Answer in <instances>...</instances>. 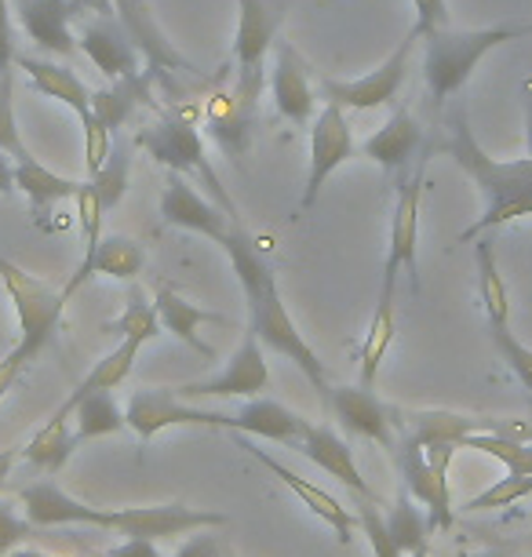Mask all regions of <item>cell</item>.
<instances>
[{"mask_svg": "<svg viewBox=\"0 0 532 557\" xmlns=\"http://www.w3.org/2000/svg\"><path fill=\"white\" fill-rule=\"evenodd\" d=\"M226 524V513L212 510H194L183 503H164V507H124L107 510V532H117L124 540H172V535H186L197 529H219Z\"/></svg>", "mask_w": 532, "mask_h": 557, "instance_id": "11", "label": "cell"}, {"mask_svg": "<svg viewBox=\"0 0 532 557\" xmlns=\"http://www.w3.org/2000/svg\"><path fill=\"white\" fill-rule=\"evenodd\" d=\"M242 292H245V302H248V332L256 335L263 350L285 357V361L296 364L299 372L314 383L321 401H325L329 391H332L329 375H325V364H321L314 346L302 339V332L296 329V321H292L285 299H281V292H277L274 273H270V270L259 273V277H252L248 285H242Z\"/></svg>", "mask_w": 532, "mask_h": 557, "instance_id": "3", "label": "cell"}, {"mask_svg": "<svg viewBox=\"0 0 532 557\" xmlns=\"http://www.w3.org/2000/svg\"><path fill=\"white\" fill-rule=\"evenodd\" d=\"M124 423L146 445V441H153L169 426H226V412H212V408H197L194 401H183L175 394V386H143V391L128 397Z\"/></svg>", "mask_w": 532, "mask_h": 557, "instance_id": "9", "label": "cell"}, {"mask_svg": "<svg viewBox=\"0 0 532 557\" xmlns=\"http://www.w3.org/2000/svg\"><path fill=\"white\" fill-rule=\"evenodd\" d=\"M23 368H26V361H23V357H18L15 350L8 354L4 361H0V401H4L8 391H12V386L18 383V375H23Z\"/></svg>", "mask_w": 532, "mask_h": 557, "instance_id": "51", "label": "cell"}, {"mask_svg": "<svg viewBox=\"0 0 532 557\" xmlns=\"http://www.w3.org/2000/svg\"><path fill=\"white\" fill-rule=\"evenodd\" d=\"M139 107H153V81L146 77V73L110 81L107 88L91 91V117L107 124L110 132L124 128Z\"/></svg>", "mask_w": 532, "mask_h": 557, "instance_id": "30", "label": "cell"}, {"mask_svg": "<svg viewBox=\"0 0 532 557\" xmlns=\"http://www.w3.org/2000/svg\"><path fill=\"white\" fill-rule=\"evenodd\" d=\"M29 535H34V524L26 518H18L8 503H0V554H12L18 543L29 540Z\"/></svg>", "mask_w": 532, "mask_h": 557, "instance_id": "48", "label": "cell"}, {"mask_svg": "<svg viewBox=\"0 0 532 557\" xmlns=\"http://www.w3.org/2000/svg\"><path fill=\"white\" fill-rule=\"evenodd\" d=\"M113 15H117V23L124 26V34L135 45L143 59V73L158 84L161 77H197L205 81V73L194 66L190 59L183 55L180 48L172 45L169 37H164V29L158 26V18H153L150 4L146 0H113Z\"/></svg>", "mask_w": 532, "mask_h": 557, "instance_id": "8", "label": "cell"}, {"mask_svg": "<svg viewBox=\"0 0 532 557\" xmlns=\"http://www.w3.org/2000/svg\"><path fill=\"white\" fill-rule=\"evenodd\" d=\"M107 332L121 335V339H132V343H153L161 335V321H158V310H153V302H146L143 292H132L128 307H124V313L117 321L107 324Z\"/></svg>", "mask_w": 532, "mask_h": 557, "instance_id": "40", "label": "cell"}, {"mask_svg": "<svg viewBox=\"0 0 532 557\" xmlns=\"http://www.w3.org/2000/svg\"><path fill=\"white\" fill-rule=\"evenodd\" d=\"M423 183H426V157L420 168L412 172L409 183L398 186V201H394L391 215V248L387 262H383V277L398 281V273L405 270L412 281V292L423 288L420 277V205H423Z\"/></svg>", "mask_w": 532, "mask_h": 557, "instance_id": "12", "label": "cell"}, {"mask_svg": "<svg viewBox=\"0 0 532 557\" xmlns=\"http://www.w3.org/2000/svg\"><path fill=\"white\" fill-rule=\"evenodd\" d=\"M488 335H493V343H496L499 357H504V364L515 372V380L532 394V350L518 339L515 332H510V324H488Z\"/></svg>", "mask_w": 532, "mask_h": 557, "instance_id": "42", "label": "cell"}, {"mask_svg": "<svg viewBox=\"0 0 532 557\" xmlns=\"http://www.w3.org/2000/svg\"><path fill=\"white\" fill-rule=\"evenodd\" d=\"M81 124H85V168H88V175H96L113 150V132L102 121L91 117V110L81 117Z\"/></svg>", "mask_w": 532, "mask_h": 557, "instance_id": "46", "label": "cell"}, {"mask_svg": "<svg viewBox=\"0 0 532 557\" xmlns=\"http://www.w3.org/2000/svg\"><path fill=\"white\" fill-rule=\"evenodd\" d=\"M231 434H234V441H237V448H245L256 462H263L270 474H274V478L281 481V485H285V488L292 492V496H296V499L302 503V507H307L310 513H314V518H321L332 532H336V540H339L343 546H347V543L354 540V529H358V513L343 507V503H339L336 496H332V492L318 488L314 481H307V478H299L296 470H288L285 462L274 459L270 451L256 448L252 441H245V434H237V430H231Z\"/></svg>", "mask_w": 532, "mask_h": 557, "instance_id": "14", "label": "cell"}, {"mask_svg": "<svg viewBox=\"0 0 532 557\" xmlns=\"http://www.w3.org/2000/svg\"><path fill=\"white\" fill-rule=\"evenodd\" d=\"M394 462H398L401 478H405V492L426 510V521L431 529H448L453 524V492H448V470H434L426 462L423 445L416 441L398 437L394 445Z\"/></svg>", "mask_w": 532, "mask_h": 557, "instance_id": "17", "label": "cell"}, {"mask_svg": "<svg viewBox=\"0 0 532 557\" xmlns=\"http://www.w3.org/2000/svg\"><path fill=\"white\" fill-rule=\"evenodd\" d=\"M15 66L26 70V77L34 81V88L40 91V96L59 99L62 107H70L77 117H85V113L91 110V88L70 66H59V62L34 59V55H18Z\"/></svg>", "mask_w": 532, "mask_h": 557, "instance_id": "32", "label": "cell"}, {"mask_svg": "<svg viewBox=\"0 0 532 557\" xmlns=\"http://www.w3.org/2000/svg\"><path fill=\"white\" fill-rule=\"evenodd\" d=\"M77 223H81V237H85V256H91V248L99 245V237H102V219H107V208L99 205V197L91 194V186H88V178L81 183V190H77ZM81 256V259H85Z\"/></svg>", "mask_w": 532, "mask_h": 557, "instance_id": "45", "label": "cell"}, {"mask_svg": "<svg viewBox=\"0 0 532 557\" xmlns=\"http://www.w3.org/2000/svg\"><path fill=\"white\" fill-rule=\"evenodd\" d=\"M460 557H510L504 550H478V554H460Z\"/></svg>", "mask_w": 532, "mask_h": 557, "instance_id": "58", "label": "cell"}, {"mask_svg": "<svg viewBox=\"0 0 532 557\" xmlns=\"http://www.w3.org/2000/svg\"><path fill=\"white\" fill-rule=\"evenodd\" d=\"M270 386V368L263 357V346L252 332L245 335V343L237 346L231 361L223 364V372H212L208 380L175 386V394L183 401H201V397H259Z\"/></svg>", "mask_w": 532, "mask_h": 557, "instance_id": "13", "label": "cell"}, {"mask_svg": "<svg viewBox=\"0 0 532 557\" xmlns=\"http://www.w3.org/2000/svg\"><path fill=\"white\" fill-rule=\"evenodd\" d=\"M387 529H391V540L398 543L401 554H416V550H426V535H431V521H426V510L416 507V499L409 492H398L394 507L387 513Z\"/></svg>", "mask_w": 532, "mask_h": 557, "instance_id": "38", "label": "cell"}, {"mask_svg": "<svg viewBox=\"0 0 532 557\" xmlns=\"http://www.w3.org/2000/svg\"><path fill=\"white\" fill-rule=\"evenodd\" d=\"M285 23V0H237L234 70L267 73V55Z\"/></svg>", "mask_w": 532, "mask_h": 557, "instance_id": "20", "label": "cell"}, {"mask_svg": "<svg viewBox=\"0 0 532 557\" xmlns=\"http://www.w3.org/2000/svg\"><path fill=\"white\" fill-rule=\"evenodd\" d=\"M267 84L274 91V107L288 124L307 128L318 113V96L310 84V66L288 40H274V70L267 73Z\"/></svg>", "mask_w": 532, "mask_h": 557, "instance_id": "18", "label": "cell"}, {"mask_svg": "<svg viewBox=\"0 0 532 557\" xmlns=\"http://www.w3.org/2000/svg\"><path fill=\"white\" fill-rule=\"evenodd\" d=\"M175 557H223V546H219L215 532L197 529L194 540H186L180 550H175Z\"/></svg>", "mask_w": 532, "mask_h": 557, "instance_id": "50", "label": "cell"}, {"mask_svg": "<svg viewBox=\"0 0 532 557\" xmlns=\"http://www.w3.org/2000/svg\"><path fill=\"white\" fill-rule=\"evenodd\" d=\"M77 48L85 51L107 81H121V77H135L143 73V59L135 45L124 34V26L117 23V15H96L85 12L81 15V34H77Z\"/></svg>", "mask_w": 532, "mask_h": 557, "instance_id": "16", "label": "cell"}, {"mask_svg": "<svg viewBox=\"0 0 532 557\" xmlns=\"http://www.w3.org/2000/svg\"><path fill=\"white\" fill-rule=\"evenodd\" d=\"M81 8L96 15H113V0H81Z\"/></svg>", "mask_w": 532, "mask_h": 557, "instance_id": "55", "label": "cell"}, {"mask_svg": "<svg viewBox=\"0 0 532 557\" xmlns=\"http://www.w3.org/2000/svg\"><path fill=\"white\" fill-rule=\"evenodd\" d=\"M132 146H139L153 157L158 164H164L169 172H180L186 178H197L201 186L215 194V205L223 208L226 215H237V205L231 201V194L223 190V183H219L212 161H208L205 153V135L197 132V124L186 117L183 110H169L161 113L153 124H146V128L135 132Z\"/></svg>", "mask_w": 532, "mask_h": 557, "instance_id": "4", "label": "cell"}, {"mask_svg": "<svg viewBox=\"0 0 532 557\" xmlns=\"http://www.w3.org/2000/svg\"><path fill=\"white\" fill-rule=\"evenodd\" d=\"M532 496V474H507L499 478L496 485H488L485 492H478L474 499H467V510L482 513V510H504L515 507V503Z\"/></svg>", "mask_w": 532, "mask_h": 557, "instance_id": "41", "label": "cell"}, {"mask_svg": "<svg viewBox=\"0 0 532 557\" xmlns=\"http://www.w3.org/2000/svg\"><path fill=\"white\" fill-rule=\"evenodd\" d=\"M358 529H361L364 535H369V543H372V554H375V557H405V554L398 550V543L391 540V529H387V518L380 513V503L361 499Z\"/></svg>", "mask_w": 532, "mask_h": 557, "instance_id": "44", "label": "cell"}, {"mask_svg": "<svg viewBox=\"0 0 532 557\" xmlns=\"http://www.w3.org/2000/svg\"><path fill=\"white\" fill-rule=\"evenodd\" d=\"M12 557H62V554H45V550H34V546H26V550H12Z\"/></svg>", "mask_w": 532, "mask_h": 557, "instance_id": "57", "label": "cell"}, {"mask_svg": "<svg viewBox=\"0 0 532 557\" xmlns=\"http://www.w3.org/2000/svg\"><path fill=\"white\" fill-rule=\"evenodd\" d=\"M420 150H423V124L405 107L394 110L391 121L361 143V153L369 157L372 164H380L383 172H394V175H401Z\"/></svg>", "mask_w": 532, "mask_h": 557, "instance_id": "26", "label": "cell"}, {"mask_svg": "<svg viewBox=\"0 0 532 557\" xmlns=\"http://www.w3.org/2000/svg\"><path fill=\"white\" fill-rule=\"evenodd\" d=\"M66 405L73 408V437L81 441H96L128 430L124 423V408L117 405L113 391H96L85 397H66Z\"/></svg>", "mask_w": 532, "mask_h": 557, "instance_id": "34", "label": "cell"}, {"mask_svg": "<svg viewBox=\"0 0 532 557\" xmlns=\"http://www.w3.org/2000/svg\"><path fill=\"white\" fill-rule=\"evenodd\" d=\"M354 135L347 124V110L336 107V102H325L314 121H310V172H307V186H302V201L299 208H314L318 194L325 190V183L339 172L343 164L354 157Z\"/></svg>", "mask_w": 532, "mask_h": 557, "instance_id": "10", "label": "cell"}, {"mask_svg": "<svg viewBox=\"0 0 532 557\" xmlns=\"http://www.w3.org/2000/svg\"><path fill=\"white\" fill-rule=\"evenodd\" d=\"M391 423L398 437L416 441V445H434V441H448L460 448V441L474 430H493V419L485 416H463L448 412V408H391Z\"/></svg>", "mask_w": 532, "mask_h": 557, "instance_id": "22", "label": "cell"}, {"mask_svg": "<svg viewBox=\"0 0 532 557\" xmlns=\"http://www.w3.org/2000/svg\"><path fill=\"white\" fill-rule=\"evenodd\" d=\"M394 332H398V318H394V281H391V277H383V281H380V299H375V310H372L369 332H364V339H361V354H358V364H361V386H372V383H375V375H380L383 357L391 354Z\"/></svg>", "mask_w": 532, "mask_h": 557, "instance_id": "33", "label": "cell"}, {"mask_svg": "<svg viewBox=\"0 0 532 557\" xmlns=\"http://www.w3.org/2000/svg\"><path fill=\"white\" fill-rule=\"evenodd\" d=\"M107 557H164L150 540H124L121 546L107 550Z\"/></svg>", "mask_w": 532, "mask_h": 557, "instance_id": "52", "label": "cell"}, {"mask_svg": "<svg viewBox=\"0 0 532 557\" xmlns=\"http://www.w3.org/2000/svg\"><path fill=\"white\" fill-rule=\"evenodd\" d=\"M0 285H4L15 318H18L15 354L29 364L51 339H55V332L62 324V310H66L70 299L62 296V288L26 273L15 259H8L4 251H0Z\"/></svg>", "mask_w": 532, "mask_h": 557, "instance_id": "5", "label": "cell"}, {"mask_svg": "<svg viewBox=\"0 0 532 557\" xmlns=\"http://www.w3.org/2000/svg\"><path fill=\"white\" fill-rule=\"evenodd\" d=\"M445 150L453 153V161L463 168V175L485 197V212L474 219V226L463 230L460 240H474L485 230L532 215V157H521V161H496V157H488L478 146L463 113H456L453 124H448Z\"/></svg>", "mask_w": 532, "mask_h": 557, "instance_id": "1", "label": "cell"}, {"mask_svg": "<svg viewBox=\"0 0 532 557\" xmlns=\"http://www.w3.org/2000/svg\"><path fill=\"white\" fill-rule=\"evenodd\" d=\"M296 448L314 462L318 470H325L329 478H336L339 485H347L358 499H372L375 503V492L369 481L361 478L358 462H354V448L343 441L332 426H321V423H307L302 434L296 441Z\"/></svg>", "mask_w": 532, "mask_h": 557, "instance_id": "23", "label": "cell"}, {"mask_svg": "<svg viewBox=\"0 0 532 557\" xmlns=\"http://www.w3.org/2000/svg\"><path fill=\"white\" fill-rule=\"evenodd\" d=\"M460 448H474L499 459L507 467V474H532V441L493 434V430H474V434H467L460 441Z\"/></svg>", "mask_w": 532, "mask_h": 557, "instance_id": "39", "label": "cell"}, {"mask_svg": "<svg viewBox=\"0 0 532 557\" xmlns=\"http://www.w3.org/2000/svg\"><path fill=\"white\" fill-rule=\"evenodd\" d=\"M153 310H158V321H161L164 332H172L175 339H183L190 350H197L201 357H212V346L197 335V329H201V324H234L226 313H212V310L194 307V302L186 296H180L172 285L158 288V296H153Z\"/></svg>", "mask_w": 532, "mask_h": 557, "instance_id": "28", "label": "cell"}, {"mask_svg": "<svg viewBox=\"0 0 532 557\" xmlns=\"http://www.w3.org/2000/svg\"><path fill=\"white\" fill-rule=\"evenodd\" d=\"M15 190L26 194L29 208H34V219L37 223H45V215L51 212V208L77 197L81 183L77 178L55 175L51 168H45L34 153H29V157H23V161H15Z\"/></svg>", "mask_w": 532, "mask_h": 557, "instance_id": "29", "label": "cell"}, {"mask_svg": "<svg viewBox=\"0 0 532 557\" xmlns=\"http://www.w3.org/2000/svg\"><path fill=\"white\" fill-rule=\"evenodd\" d=\"M474 267H478V296H482L488 324H510V299H507V285L496 267L493 240H478L474 245Z\"/></svg>", "mask_w": 532, "mask_h": 557, "instance_id": "35", "label": "cell"}, {"mask_svg": "<svg viewBox=\"0 0 532 557\" xmlns=\"http://www.w3.org/2000/svg\"><path fill=\"white\" fill-rule=\"evenodd\" d=\"M405 557H431V554H426V550H416V554H405Z\"/></svg>", "mask_w": 532, "mask_h": 557, "instance_id": "59", "label": "cell"}, {"mask_svg": "<svg viewBox=\"0 0 532 557\" xmlns=\"http://www.w3.org/2000/svg\"><path fill=\"white\" fill-rule=\"evenodd\" d=\"M525 150L532 157V96H525Z\"/></svg>", "mask_w": 532, "mask_h": 557, "instance_id": "56", "label": "cell"}, {"mask_svg": "<svg viewBox=\"0 0 532 557\" xmlns=\"http://www.w3.org/2000/svg\"><path fill=\"white\" fill-rule=\"evenodd\" d=\"M307 419L296 416L292 408L281 401H270V397H248V401L231 416L226 412V426L223 430H237V434H252V437H267L277 441V445H296Z\"/></svg>", "mask_w": 532, "mask_h": 557, "instance_id": "27", "label": "cell"}, {"mask_svg": "<svg viewBox=\"0 0 532 557\" xmlns=\"http://www.w3.org/2000/svg\"><path fill=\"white\" fill-rule=\"evenodd\" d=\"M128 183H132V146L113 143L107 164H102L96 175H88V186H91V194L99 197V205L107 208V212H113V208L124 201V194H128Z\"/></svg>", "mask_w": 532, "mask_h": 557, "instance_id": "37", "label": "cell"}, {"mask_svg": "<svg viewBox=\"0 0 532 557\" xmlns=\"http://www.w3.org/2000/svg\"><path fill=\"white\" fill-rule=\"evenodd\" d=\"M234 219L237 215H226L219 205H212L208 197L197 194L194 178H186L180 172H169V178H164V190H161V223L164 226L190 230V234H201L208 240H215V245H223Z\"/></svg>", "mask_w": 532, "mask_h": 557, "instance_id": "15", "label": "cell"}, {"mask_svg": "<svg viewBox=\"0 0 532 557\" xmlns=\"http://www.w3.org/2000/svg\"><path fill=\"white\" fill-rule=\"evenodd\" d=\"M416 8V34H431V29H442L448 26V4L445 0H412Z\"/></svg>", "mask_w": 532, "mask_h": 557, "instance_id": "49", "label": "cell"}, {"mask_svg": "<svg viewBox=\"0 0 532 557\" xmlns=\"http://www.w3.org/2000/svg\"><path fill=\"white\" fill-rule=\"evenodd\" d=\"M416 40H420V34L409 29L401 45L394 48L375 70L361 73V77H350V81L321 77L318 81L321 96H325L329 102H336V107H343V110H380V107H387V102L398 99L401 84H405V77H409V70H412Z\"/></svg>", "mask_w": 532, "mask_h": 557, "instance_id": "7", "label": "cell"}, {"mask_svg": "<svg viewBox=\"0 0 532 557\" xmlns=\"http://www.w3.org/2000/svg\"><path fill=\"white\" fill-rule=\"evenodd\" d=\"M0 194H15V164L4 150H0Z\"/></svg>", "mask_w": 532, "mask_h": 557, "instance_id": "53", "label": "cell"}, {"mask_svg": "<svg viewBox=\"0 0 532 557\" xmlns=\"http://www.w3.org/2000/svg\"><path fill=\"white\" fill-rule=\"evenodd\" d=\"M88 557H107V554H88Z\"/></svg>", "mask_w": 532, "mask_h": 557, "instance_id": "60", "label": "cell"}, {"mask_svg": "<svg viewBox=\"0 0 532 557\" xmlns=\"http://www.w3.org/2000/svg\"><path fill=\"white\" fill-rule=\"evenodd\" d=\"M18 499H23L26 521L34 529H59V524H91V529H102L107 524V510L73 499L55 481H34V485L18 492Z\"/></svg>", "mask_w": 532, "mask_h": 557, "instance_id": "25", "label": "cell"}, {"mask_svg": "<svg viewBox=\"0 0 532 557\" xmlns=\"http://www.w3.org/2000/svg\"><path fill=\"white\" fill-rule=\"evenodd\" d=\"M70 419H73V408L62 401L55 412L48 416V423L26 441V448L18 451V456H23L29 467L45 470V474H59L73 451H77V437H73V430H70Z\"/></svg>", "mask_w": 532, "mask_h": 557, "instance_id": "31", "label": "cell"}, {"mask_svg": "<svg viewBox=\"0 0 532 557\" xmlns=\"http://www.w3.org/2000/svg\"><path fill=\"white\" fill-rule=\"evenodd\" d=\"M146 267V251L139 240L124 237V234H102L99 245L91 248V256L81 259V267L73 270V277L62 285V296L81 292V285L91 277H110V281H135Z\"/></svg>", "mask_w": 532, "mask_h": 557, "instance_id": "24", "label": "cell"}, {"mask_svg": "<svg viewBox=\"0 0 532 557\" xmlns=\"http://www.w3.org/2000/svg\"><path fill=\"white\" fill-rule=\"evenodd\" d=\"M12 15L18 29L48 55H73L77 51L73 23L85 15L81 0H12Z\"/></svg>", "mask_w": 532, "mask_h": 557, "instance_id": "19", "label": "cell"}, {"mask_svg": "<svg viewBox=\"0 0 532 557\" xmlns=\"http://www.w3.org/2000/svg\"><path fill=\"white\" fill-rule=\"evenodd\" d=\"M15 15H12V0H0V81L15 77Z\"/></svg>", "mask_w": 532, "mask_h": 557, "instance_id": "47", "label": "cell"}, {"mask_svg": "<svg viewBox=\"0 0 532 557\" xmlns=\"http://www.w3.org/2000/svg\"><path fill=\"white\" fill-rule=\"evenodd\" d=\"M267 88V73H248L234 70V77L226 88H219L205 102V128L212 135V143L223 150L231 164L242 168V161L252 150V128H256V110L259 96Z\"/></svg>", "mask_w": 532, "mask_h": 557, "instance_id": "6", "label": "cell"}, {"mask_svg": "<svg viewBox=\"0 0 532 557\" xmlns=\"http://www.w3.org/2000/svg\"><path fill=\"white\" fill-rule=\"evenodd\" d=\"M139 350H143L139 343L121 339L107 357H102V361H96V368H91L85 380L77 383V391H73L70 397H85V394H96V391H117V386L132 375Z\"/></svg>", "mask_w": 532, "mask_h": 557, "instance_id": "36", "label": "cell"}, {"mask_svg": "<svg viewBox=\"0 0 532 557\" xmlns=\"http://www.w3.org/2000/svg\"><path fill=\"white\" fill-rule=\"evenodd\" d=\"M15 459H18V448H0V488H4V481L12 478Z\"/></svg>", "mask_w": 532, "mask_h": 557, "instance_id": "54", "label": "cell"}, {"mask_svg": "<svg viewBox=\"0 0 532 557\" xmlns=\"http://www.w3.org/2000/svg\"><path fill=\"white\" fill-rule=\"evenodd\" d=\"M15 77L0 81V150H4L12 161H23L29 157L23 135H18V117H15V91H12Z\"/></svg>", "mask_w": 532, "mask_h": 557, "instance_id": "43", "label": "cell"}, {"mask_svg": "<svg viewBox=\"0 0 532 557\" xmlns=\"http://www.w3.org/2000/svg\"><path fill=\"white\" fill-rule=\"evenodd\" d=\"M325 405L347 434L375 441V445H383L387 451H394V445H398V430L391 423V408L372 394V386H332Z\"/></svg>", "mask_w": 532, "mask_h": 557, "instance_id": "21", "label": "cell"}, {"mask_svg": "<svg viewBox=\"0 0 532 557\" xmlns=\"http://www.w3.org/2000/svg\"><path fill=\"white\" fill-rule=\"evenodd\" d=\"M521 37H532V23H499L485 29L442 26L423 34V84L434 107H445L471 81V73L488 51Z\"/></svg>", "mask_w": 532, "mask_h": 557, "instance_id": "2", "label": "cell"}]
</instances>
